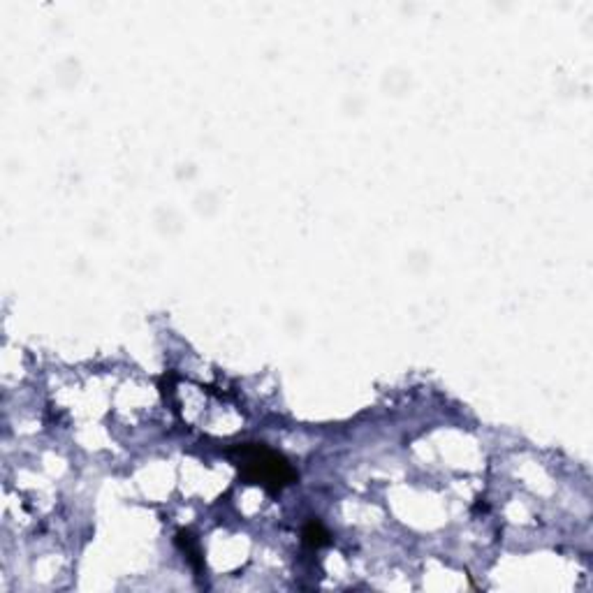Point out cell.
Instances as JSON below:
<instances>
[{
  "label": "cell",
  "mask_w": 593,
  "mask_h": 593,
  "mask_svg": "<svg viewBox=\"0 0 593 593\" xmlns=\"http://www.w3.org/2000/svg\"><path fill=\"white\" fill-rule=\"evenodd\" d=\"M176 542H178V547L183 549V554L188 556V561L192 563V568H195L197 572H202V568H204L202 551H199V547L195 544V540H192V535L188 533V531H178Z\"/></svg>",
  "instance_id": "3"
},
{
  "label": "cell",
  "mask_w": 593,
  "mask_h": 593,
  "mask_svg": "<svg viewBox=\"0 0 593 593\" xmlns=\"http://www.w3.org/2000/svg\"><path fill=\"white\" fill-rule=\"evenodd\" d=\"M301 537H304V544H308V547H313V549H320V547H325V544H329V531L322 526L318 519H311L306 524L304 531H301Z\"/></svg>",
  "instance_id": "2"
},
{
  "label": "cell",
  "mask_w": 593,
  "mask_h": 593,
  "mask_svg": "<svg viewBox=\"0 0 593 593\" xmlns=\"http://www.w3.org/2000/svg\"><path fill=\"white\" fill-rule=\"evenodd\" d=\"M230 454L237 461L241 478L248 485L265 487L269 494H278L281 489H285L296 480L294 468L287 464V459L262 443L237 445L232 447Z\"/></svg>",
  "instance_id": "1"
}]
</instances>
